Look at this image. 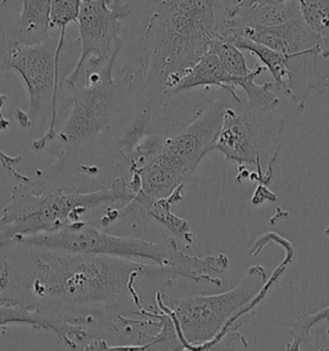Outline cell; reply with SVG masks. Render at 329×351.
Masks as SVG:
<instances>
[{"label":"cell","instance_id":"6da1fadb","mask_svg":"<svg viewBox=\"0 0 329 351\" xmlns=\"http://www.w3.org/2000/svg\"><path fill=\"white\" fill-rule=\"evenodd\" d=\"M179 278L173 268L130 258L16 245L0 271V304L21 305L86 328L130 332L126 313Z\"/></svg>","mask_w":329,"mask_h":351},{"label":"cell","instance_id":"7a4b0ae2","mask_svg":"<svg viewBox=\"0 0 329 351\" xmlns=\"http://www.w3.org/2000/svg\"><path fill=\"white\" fill-rule=\"evenodd\" d=\"M123 21V80L133 97L134 114L154 117L167 93L221 39L224 0H126Z\"/></svg>","mask_w":329,"mask_h":351},{"label":"cell","instance_id":"3957f363","mask_svg":"<svg viewBox=\"0 0 329 351\" xmlns=\"http://www.w3.org/2000/svg\"><path fill=\"white\" fill-rule=\"evenodd\" d=\"M14 245H27L72 254L151 260L161 267L174 269L179 278L212 286L221 283L217 277L221 276L229 265V258L226 254L208 255L205 258L185 254L178 247L175 237L156 242L144 238L120 237L104 233L82 220L72 221L71 224L56 232L20 238Z\"/></svg>","mask_w":329,"mask_h":351},{"label":"cell","instance_id":"277c9868","mask_svg":"<svg viewBox=\"0 0 329 351\" xmlns=\"http://www.w3.org/2000/svg\"><path fill=\"white\" fill-rule=\"evenodd\" d=\"M134 198L123 176L98 191L84 193L76 186H60L36 193L32 183L20 182L10 192V202L0 213V246L16 243L20 238L56 232L82 220L89 210L103 204L129 202Z\"/></svg>","mask_w":329,"mask_h":351},{"label":"cell","instance_id":"5b68a950","mask_svg":"<svg viewBox=\"0 0 329 351\" xmlns=\"http://www.w3.org/2000/svg\"><path fill=\"white\" fill-rule=\"evenodd\" d=\"M58 36L49 38L38 44H23L8 39L4 34L0 38V71H14L22 79L29 94L30 106L26 111L31 124L44 134L31 143V149L41 152L53 145L57 133L58 99L64 79L71 73L67 64H62L67 57L71 40L58 44Z\"/></svg>","mask_w":329,"mask_h":351},{"label":"cell","instance_id":"8992f818","mask_svg":"<svg viewBox=\"0 0 329 351\" xmlns=\"http://www.w3.org/2000/svg\"><path fill=\"white\" fill-rule=\"evenodd\" d=\"M267 280L265 269L254 265L234 289L224 293L185 296L170 308L164 302V291H158L154 301L157 308L169 313L185 350H216L226 335L239 330V313L256 298Z\"/></svg>","mask_w":329,"mask_h":351},{"label":"cell","instance_id":"52a82bcc","mask_svg":"<svg viewBox=\"0 0 329 351\" xmlns=\"http://www.w3.org/2000/svg\"><path fill=\"white\" fill-rule=\"evenodd\" d=\"M113 57L98 70L84 73L85 83L70 88V111L57 129L53 143L60 154L76 152L90 145L111 126V117L117 102L132 95L123 77H113Z\"/></svg>","mask_w":329,"mask_h":351},{"label":"cell","instance_id":"ba28073f","mask_svg":"<svg viewBox=\"0 0 329 351\" xmlns=\"http://www.w3.org/2000/svg\"><path fill=\"white\" fill-rule=\"evenodd\" d=\"M226 107L224 120L216 139L214 151L239 166L256 167L248 179L258 182L267 167H274L283 145L284 121L274 110H260L246 102H233Z\"/></svg>","mask_w":329,"mask_h":351},{"label":"cell","instance_id":"9c48e42d","mask_svg":"<svg viewBox=\"0 0 329 351\" xmlns=\"http://www.w3.org/2000/svg\"><path fill=\"white\" fill-rule=\"evenodd\" d=\"M129 14L123 0H82L77 16L80 56L64 79L69 88L76 86L82 73L101 69L123 51V21Z\"/></svg>","mask_w":329,"mask_h":351},{"label":"cell","instance_id":"30bf717a","mask_svg":"<svg viewBox=\"0 0 329 351\" xmlns=\"http://www.w3.org/2000/svg\"><path fill=\"white\" fill-rule=\"evenodd\" d=\"M226 104L216 99L201 110L195 120L174 134L164 135L161 152L191 179L208 152L214 151L220 133Z\"/></svg>","mask_w":329,"mask_h":351},{"label":"cell","instance_id":"8fae6325","mask_svg":"<svg viewBox=\"0 0 329 351\" xmlns=\"http://www.w3.org/2000/svg\"><path fill=\"white\" fill-rule=\"evenodd\" d=\"M236 38L263 44L284 54L321 49L318 36L308 29L301 13L287 21L273 25H242L226 32L223 36L228 42H233Z\"/></svg>","mask_w":329,"mask_h":351},{"label":"cell","instance_id":"7c38bea8","mask_svg":"<svg viewBox=\"0 0 329 351\" xmlns=\"http://www.w3.org/2000/svg\"><path fill=\"white\" fill-rule=\"evenodd\" d=\"M185 186H178L169 197L152 198L136 193L126 206L120 208L121 217H144L156 224L167 229L175 238H182L188 247L193 243V233L189 223L183 217L175 215L171 207L184 198Z\"/></svg>","mask_w":329,"mask_h":351},{"label":"cell","instance_id":"4fadbf2b","mask_svg":"<svg viewBox=\"0 0 329 351\" xmlns=\"http://www.w3.org/2000/svg\"><path fill=\"white\" fill-rule=\"evenodd\" d=\"M8 326H27L34 330L53 332L66 348L72 350L77 349V342L90 337L86 328L67 320L49 317L21 305L0 304V339L5 335Z\"/></svg>","mask_w":329,"mask_h":351},{"label":"cell","instance_id":"5bb4252c","mask_svg":"<svg viewBox=\"0 0 329 351\" xmlns=\"http://www.w3.org/2000/svg\"><path fill=\"white\" fill-rule=\"evenodd\" d=\"M199 86H216L224 90L234 102H242V98L236 94V80L226 71L219 56L211 49L185 73L180 82L169 90L167 98L170 99L176 94L199 88Z\"/></svg>","mask_w":329,"mask_h":351},{"label":"cell","instance_id":"9a60e30c","mask_svg":"<svg viewBox=\"0 0 329 351\" xmlns=\"http://www.w3.org/2000/svg\"><path fill=\"white\" fill-rule=\"evenodd\" d=\"M51 0H23L21 14L4 35L23 44H38L51 36Z\"/></svg>","mask_w":329,"mask_h":351},{"label":"cell","instance_id":"2e32d148","mask_svg":"<svg viewBox=\"0 0 329 351\" xmlns=\"http://www.w3.org/2000/svg\"><path fill=\"white\" fill-rule=\"evenodd\" d=\"M301 16L318 36L321 52L329 56V0H297Z\"/></svg>","mask_w":329,"mask_h":351},{"label":"cell","instance_id":"e0dca14e","mask_svg":"<svg viewBox=\"0 0 329 351\" xmlns=\"http://www.w3.org/2000/svg\"><path fill=\"white\" fill-rule=\"evenodd\" d=\"M326 320H329V306L319 310L314 314H310L308 310L304 309L289 327L288 332L292 337V341L286 346V350H300L302 345L310 343L313 327Z\"/></svg>","mask_w":329,"mask_h":351},{"label":"cell","instance_id":"ac0fdd59","mask_svg":"<svg viewBox=\"0 0 329 351\" xmlns=\"http://www.w3.org/2000/svg\"><path fill=\"white\" fill-rule=\"evenodd\" d=\"M82 0H51V26L60 29V39H66V29L77 22Z\"/></svg>","mask_w":329,"mask_h":351},{"label":"cell","instance_id":"d6986e66","mask_svg":"<svg viewBox=\"0 0 329 351\" xmlns=\"http://www.w3.org/2000/svg\"><path fill=\"white\" fill-rule=\"evenodd\" d=\"M10 121L7 119H4L3 114H0V132L7 130L10 128ZM21 162H22V156H8L0 149V164L10 173V176H13L14 179H17L19 182L32 183L29 176H22L21 173L16 170V166L20 165Z\"/></svg>","mask_w":329,"mask_h":351},{"label":"cell","instance_id":"ffe728a7","mask_svg":"<svg viewBox=\"0 0 329 351\" xmlns=\"http://www.w3.org/2000/svg\"><path fill=\"white\" fill-rule=\"evenodd\" d=\"M277 198V193L270 191L269 186L258 184L254 196L251 198V205L254 207L261 206V205L267 204V202H276Z\"/></svg>","mask_w":329,"mask_h":351},{"label":"cell","instance_id":"44dd1931","mask_svg":"<svg viewBox=\"0 0 329 351\" xmlns=\"http://www.w3.org/2000/svg\"><path fill=\"white\" fill-rule=\"evenodd\" d=\"M287 0H234L229 4L233 8H257V7H274Z\"/></svg>","mask_w":329,"mask_h":351},{"label":"cell","instance_id":"7402d4cb","mask_svg":"<svg viewBox=\"0 0 329 351\" xmlns=\"http://www.w3.org/2000/svg\"><path fill=\"white\" fill-rule=\"evenodd\" d=\"M13 116H14L16 123H17L19 126L22 128V129H29V128L32 126V124H31L30 116L27 114L26 111H21L20 108H16Z\"/></svg>","mask_w":329,"mask_h":351},{"label":"cell","instance_id":"603a6c76","mask_svg":"<svg viewBox=\"0 0 329 351\" xmlns=\"http://www.w3.org/2000/svg\"><path fill=\"white\" fill-rule=\"evenodd\" d=\"M327 335H328L329 337V328L327 330ZM319 350H329V346L328 348H319Z\"/></svg>","mask_w":329,"mask_h":351},{"label":"cell","instance_id":"cb8c5ba5","mask_svg":"<svg viewBox=\"0 0 329 351\" xmlns=\"http://www.w3.org/2000/svg\"><path fill=\"white\" fill-rule=\"evenodd\" d=\"M324 234H326V236H327V237H329V226H328V227H327V229H326V230H324Z\"/></svg>","mask_w":329,"mask_h":351},{"label":"cell","instance_id":"d4e9b609","mask_svg":"<svg viewBox=\"0 0 329 351\" xmlns=\"http://www.w3.org/2000/svg\"><path fill=\"white\" fill-rule=\"evenodd\" d=\"M328 89H329V86H328ZM328 89H327V90H328Z\"/></svg>","mask_w":329,"mask_h":351}]
</instances>
